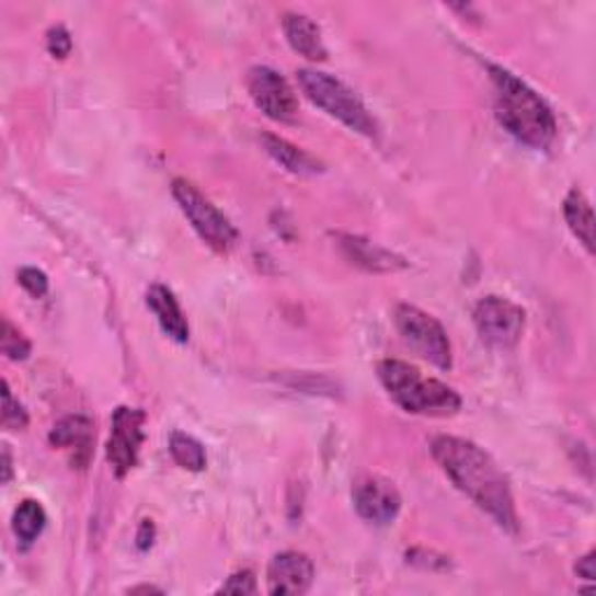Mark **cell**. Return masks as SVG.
I'll use <instances>...</instances> for the list:
<instances>
[{
    "instance_id": "1",
    "label": "cell",
    "mask_w": 596,
    "mask_h": 596,
    "mask_svg": "<svg viewBox=\"0 0 596 596\" xmlns=\"http://www.w3.org/2000/svg\"><path fill=\"white\" fill-rule=\"evenodd\" d=\"M432 455L445 475L457 484V490L488 513L501 529L517 534L511 484L498 463L480 445L457 436H438L432 443Z\"/></svg>"
},
{
    "instance_id": "2",
    "label": "cell",
    "mask_w": 596,
    "mask_h": 596,
    "mask_svg": "<svg viewBox=\"0 0 596 596\" xmlns=\"http://www.w3.org/2000/svg\"><path fill=\"white\" fill-rule=\"evenodd\" d=\"M490 74L496 91V115L508 134L534 149L550 147L557 136V119L540 93L501 66H490Z\"/></svg>"
},
{
    "instance_id": "3",
    "label": "cell",
    "mask_w": 596,
    "mask_h": 596,
    "mask_svg": "<svg viewBox=\"0 0 596 596\" xmlns=\"http://www.w3.org/2000/svg\"><path fill=\"white\" fill-rule=\"evenodd\" d=\"M378 378L387 394L405 413L424 417H450L459 413L461 397L452 387L436 378L422 376V370L399 359H385L378 364Z\"/></svg>"
},
{
    "instance_id": "4",
    "label": "cell",
    "mask_w": 596,
    "mask_h": 596,
    "mask_svg": "<svg viewBox=\"0 0 596 596\" xmlns=\"http://www.w3.org/2000/svg\"><path fill=\"white\" fill-rule=\"evenodd\" d=\"M298 84H301L306 96L333 119H339L341 124L357 130V134L366 138L378 136V122L373 119L368 107L362 103L357 93L339 78H333V74L322 70L306 68L298 70Z\"/></svg>"
},
{
    "instance_id": "5",
    "label": "cell",
    "mask_w": 596,
    "mask_h": 596,
    "mask_svg": "<svg viewBox=\"0 0 596 596\" xmlns=\"http://www.w3.org/2000/svg\"><path fill=\"white\" fill-rule=\"evenodd\" d=\"M173 196L182 208L184 217L192 221L194 231L200 236L205 245L213 248L219 254L231 252L238 238L236 227L227 217H224V213H219L215 205L196 190L192 182H186L182 177L173 180Z\"/></svg>"
},
{
    "instance_id": "6",
    "label": "cell",
    "mask_w": 596,
    "mask_h": 596,
    "mask_svg": "<svg viewBox=\"0 0 596 596\" xmlns=\"http://www.w3.org/2000/svg\"><path fill=\"white\" fill-rule=\"evenodd\" d=\"M394 324L401 333V339L413 347L420 357L443 370L452 366V345L450 339H447V331L436 317L415 306L401 303L397 306L394 312Z\"/></svg>"
},
{
    "instance_id": "7",
    "label": "cell",
    "mask_w": 596,
    "mask_h": 596,
    "mask_svg": "<svg viewBox=\"0 0 596 596\" xmlns=\"http://www.w3.org/2000/svg\"><path fill=\"white\" fill-rule=\"evenodd\" d=\"M473 322L482 343H488L494 349H511L525 333L527 314L508 298L488 296L475 306Z\"/></svg>"
},
{
    "instance_id": "8",
    "label": "cell",
    "mask_w": 596,
    "mask_h": 596,
    "mask_svg": "<svg viewBox=\"0 0 596 596\" xmlns=\"http://www.w3.org/2000/svg\"><path fill=\"white\" fill-rule=\"evenodd\" d=\"M145 413L140 408L122 405L112 415V428L107 438V461L117 478L130 473L138 463L140 447L145 443Z\"/></svg>"
},
{
    "instance_id": "9",
    "label": "cell",
    "mask_w": 596,
    "mask_h": 596,
    "mask_svg": "<svg viewBox=\"0 0 596 596\" xmlns=\"http://www.w3.org/2000/svg\"><path fill=\"white\" fill-rule=\"evenodd\" d=\"M248 91L254 105L275 122H291L298 112V99L291 84L268 66H254L248 72Z\"/></svg>"
},
{
    "instance_id": "10",
    "label": "cell",
    "mask_w": 596,
    "mask_h": 596,
    "mask_svg": "<svg viewBox=\"0 0 596 596\" xmlns=\"http://www.w3.org/2000/svg\"><path fill=\"white\" fill-rule=\"evenodd\" d=\"M352 501L354 511L359 513V517L378 527L394 522L401 513V494L397 492L394 484L378 475L362 478L354 484Z\"/></svg>"
},
{
    "instance_id": "11",
    "label": "cell",
    "mask_w": 596,
    "mask_h": 596,
    "mask_svg": "<svg viewBox=\"0 0 596 596\" xmlns=\"http://www.w3.org/2000/svg\"><path fill=\"white\" fill-rule=\"evenodd\" d=\"M93 440H96V428L84 415H68L51 428L49 443L51 447L70 455V463L74 469H87L93 455Z\"/></svg>"
},
{
    "instance_id": "12",
    "label": "cell",
    "mask_w": 596,
    "mask_h": 596,
    "mask_svg": "<svg viewBox=\"0 0 596 596\" xmlns=\"http://www.w3.org/2000/svg\"><path fill=\"white\" fill-rule=\"evenodd\" d=\"M314 581V566L303 552H279L268 566L271 594H306Z\"/></svg>"
},
{
    "instance_id": "13",
    "label": "cell",
    "mask_w": 596,
    "mask_h": 596,
    "mask_svg": "<svg viewBox=\"0 0 596 596\" xmlns=\"http://www.w3.org/2000/svg\"><path fill=\"white\" fill-rule=\"evenodd\" d=\"M341 248L352 264H357L370 273H394V271H403L408 266V261L403 256L389 252V250L376 245V242H370L359 236H343Z\"/></svg>"
},
{
    "instance_id": "14",
    "label": "cell",
    "mask_w": 596,
    "mask_h": 596,
    "mask_svg": "<svg viewBox=\"0 0 596 596\" xmlns=\"http://www.w3.org/2000/svg\"><path fill=\"white\" fill-rule=\"evenodd\" d=\"M147 306L154 312L159 326L168 339L184 345L190 341V324H186V317L177 303L175 294L163 287V285H152L147 289Z\"/></svg>"
},
{
    "instance_id": "15",
    "label": "cell",
    "mask_w": 596,
    "mask_h": 596,
    "mask_svg": "<svg viewBox=\"0 0 596 596\" xmlns=\"http://www.w3.org/2000/svg\"><path fill=\"white\" fill-rule=\"evenodd\" d=\"M283 28L294 51L306 56L310 61H326L329 51L322 41V31L310 16L289 12L283 16Z\"/></svg>"
},
{
    "instance_id": "16",
    "label": "cell",
    "mask_w": 596,
    "mask_h": 596,
    "mask_svg": "<svg viewBox=\"0 0 596 596\" xmlns=\"http://www.w3.org/2000/svg\"><path fill=\"white\" fill-rule=\"evenodd\" d=\"M261 142H264V149L266 152L285 168V171L294 173V175H317V173H322L324 168L322 163L317 161L314 157H310L306 149L301 147H296L291 145L289 140L285 138H279V136H261Z\"/></svg>"
},
{
    "instance_id": "17",
    "label": "cell",
    "mask_w": 596,
    "mask_h": 596,
    "mask_svg": "<svg viewBox=\"0 0 596 596\" xmlns=\"http://www.w3.org/2000/svg\"><path fill=\"white\" fill-rule=\"evenodd\" d=\"M564 219L573 236L583 242L585 250L594 252V213L581 190H571L564 198Z\"/></svg>"
},
{
    "instance_id": "18",
    "label": "cell",
    "mask_w": 596,
    "mask_h": 596,
    "mask_svg": "<svg viewBox=\"0 0 596 596\" xmlns=\"http://www.w3.org/2000/svg\"><path fill=\"white\" fill-rule=\"evenodd\" d=\"M45 527H47V513L41 503L33 498L19 503L12 515V531L19 543H22L24 548H31L37 540V536L45 531Z\"/></svg>"
},
{
    "instance_id": "19",
    "label": "cell",
    "mask_w": 596,
    "mask_h": 596,
    "mask_svg": "<svg viewBox=\"0 0 596 596\" xmlns=\"http://www.w3.org/2000/svg\"><path fill=\"white\" fill-rule=\"evenodd\" d=\"M168 450H171V457L184 471L198 473L205 469V463H208V457H205V447L190 434L175 432L171 436V447H168Z\"/></svg>"
},
{
    "instance_id": "20",
    "label": "cell",
    "mask_w": 596,
    "mask_h": 596,
    "mask_svg": "<svg viewBox=\"0 0 596 596\" xmlns=\"http://www.w3.org/2000/svg\"><path fill=\"white\" fill-rule=\"evenodd\" d=\"M3 424L10 432H22V428L28 426L26 410L12 397V389L8 382H3Z\"/></svg>"
},
{
    "instance_id": "21",
    "label": "cell",
    "mask_w": 596,
    "mask_h": 596,
    "mask_svg": "<svg viewBox=\"0 0 596 596\" xmlns=\"http://www.w3.org/2000/svg\"><path fill=\"white\" fill-rule=\"evenodd\" d=\"M3 352L14 362H22L31 354V343L24 339L22 331L12 326L10 320L3 322Z\"/></svg>"
},
{
    "instance_id": "22",
    "label": "cell",
    "mask_w": 596,
    "mask_h": 596,
    "mask_svg": "<svg viewBox=\"0 0 596 596\" xmlns=\"http://www.w3.org/2000/svg\"><path fill=\"white\" fill-rule=\"evenodd\" d=\"M19 285H22L33 298H43L49 291V279L43 271L37 268H22L19 271Z\"/></svg>"
},
{
    "instance_id": "23",
    "label": "cell",
    "mask_w": 596,
    "mask_h": 596,
    "mask_svg": "<svg viewBox=\"0 0 596 596\" xmlns=\"http://www.w3.org/2000/svg\"><path fill=\"white\" fill-rule=\"evenodd\" d=\"M47 49L54 59H66L72 49V37L66 31V26H54L47 33Z\"/></svg>"
},
{
    "instance_id": "24",
    "label": "cell",
    "mask_w": 596,
    "mask_h": 596,
    "mask_svg": "<svg viewBox=\"0 0 596 596\" xmlns=\"http://www.w3.org/2000/svg\"><path fill=\"white\" fill-rule=\"evenodd\" d=\"M217 592H221V594H254L256 577L252 571H238Z\"/></svg>"
},
{
    "instance_id": "25",
    "label": "cell",
    "mask_w": 596,
    "mask_h": 596,
    "mask_svg": "<svg viewBox=\"0 0 596 596\" xmlns=\"http://www.w3.org/2000/svg\"><path fill=\"white\" fill-rule=\"evenodd\" d=\"M594 557H596V554L589 552V554H585L583 559H577V564H575V573L581 575V577H585V581H594V577H596Z\"/></svg>"
},
{
    "instance_id": "26",
    "label": "cell",
    "mask_w": 596,
    "mask_h": 596,
    "mask_svg": "<svg viewBox=\"0 0 596 596\" xmlns=\"http://www.w3.org/2000/svg\"><path fill=\"white\" fill-rule=\"evenodd\" d=\"M152 543H154V525L149 519H145L140 525V531H138V548L147 550V548H152Z\"/></svg>"
},
{
    "instance_id": "27",
    "label": "cell",
    "mask_w": 596,
    "mask_h": 596,
    "mask_svg": "<svg viewBox=\"0 0 596 596\" xmlns=\"http://www.w3.org/2000/svg\"><path fill=\"white\" fill-rule=\"evenodd\" d=\"M12 480V459H10V450L5 447L3 450V482L8 484Z\"/></svg>"
},
{
    "instance_id": "28",
    "label": "cell",
    "mask_w": 596,
    "mask_h": 596,
    "mask_svg": "<svg viewBox=\"0 0 596 596\" xmlns=\"http://www.w3.org/2000/svg\"><path fill=\"white\" fill-rule=\"evenodd\" d=\"M130 592L136 594V592H161V589H157V587H147V585H145V587H134Z\"/></svg>"
}]
</instances>
